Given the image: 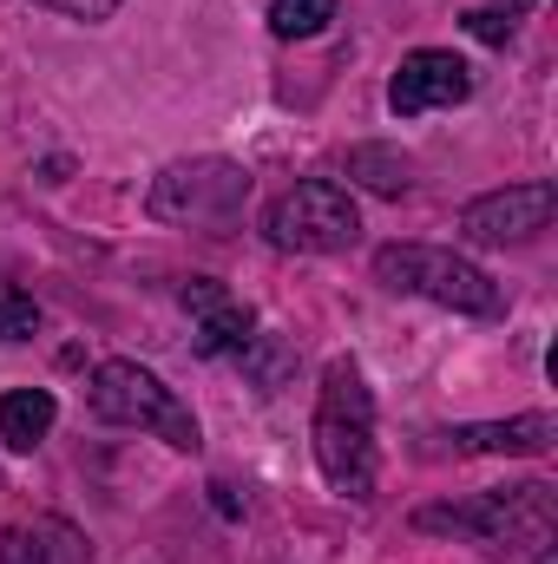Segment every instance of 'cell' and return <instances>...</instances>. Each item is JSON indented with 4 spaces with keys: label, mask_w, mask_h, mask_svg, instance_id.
<instances>
[{
    "label": "cell",
    "mask_w": 558,
    "mask_h": 564,
    "mask_svg": "<svg viewBox=\"0 0 558 564\" xmlns=\"http://www.w3.org/2000/svg\"><path fill=\"white\" fill-rule=\"evenodd\" d=\"M315 466L335 492L368 499L375 492V394L362 388L355 361H329L322 401H315Z\"/></svg>",
    "instance_id": "cell-1"
},
{
    "label": "cell",
    "mask_w": 558,
    "mask_h": 564,
    "mask_svg": "<svg viewBox=\"0 0 558 564\" xmlns=\"http://www.w3.org/2000/svg\"><path fill=\"white\" fill-rule=\"evenodd\" d=\"M552 486L526 479V486H500L480 492L466 506H427L415 525L420 532H447V539H473L493 552H546L552 545Z\"/></svg>",
    "instance_id": "cell-2"
},
{
    "label": "cell",
    "mask_w": 558,
    "mask_h": 564,
    "mask_svg": "<svg viewBox=\"0 0 558 564\" xmlns=\"http://www.w3.org/2000/svg\"><path fill=\"white\" fill-rule=\"evenodd\" d=\"M375 276L401 295H427L440 308H460V315H500V282L486 276L480 263L453 257V250H427V243H388L375 250Z\"/></svg>",
    "instance_id": "cell-3"
},
{
    "label": "cell",
    "mask_w": 558,
    "mask_h": 564,
    "mask_svg": "<svg viewBox=\"0 0 558 564\" xmlns=\"http://www.w3.org/2000/svg\"><path fill=\"white\" fill-rule=\"evenodd\" d=\"M86 401H93V414L112 426H151L164 446H178V453H197V421H191V408L151 375L139 361H106L99 375H93V388H86Z\"/></svg>",
    "instance_id": "cell-4"
},
{
    "label": "cell",
    "mask_w": 558,
    "mask_h": 564,
    "mask_svg": "<svg viewBox=\"0 0 558 564\" xmlns=\"http://www.w3.org/2000/svg\"><path fill=\"white\" fill-rule=\"evenodd\" d=\"M270 243L296 250V257H329V250H348L362 237V210L355 197L335 184V177H302L296 191H282L264 217Z\"/></svg>",
    "instance_id": "cell-5"
},
{
    "label": "cell",
    "mask_w": 558,
    "mask_h": 564,
    "mask_svg": "<svg viewBox=\"0 0 558 564\" xmlns=\"http://www.w3.org/2000/svg\"><path fill=\"white\" fill-rule=\"evenodd\" d=\"M244 197H250V171L244 164H230V158H191V164H171V171L151 177L144 210L158 224H224Z\"/></svg>",
    "instance_id": "cell-6"
},
{
    "label": "cell",
    "mask_w": 558,
    "mask_h": 564,
    "mask_svg": "<svg viewBox=\"0 0 558 564\" xmlns=\"http://www.w3.org/2000/svg\"><path fill=\"white\" fill-rule=\"evenodd\" d=\"M558 210V191L552 184H506L493 197H473L460 210V237L466 243H526L552 224Z\"/></svg>",
    "instance_id": "cell-7"
},
{
    "label": "cell",
    "mask_w": 558,
    "mask_h": 564,
    "mask_svg": "<svg viewBox=\"0 0 558 564\" xmlns=\"http://www.w3.org/2000/svg\"><path fill=\"white\" fill-rule=\"evenodd\" d=\"M473 99V66L460 53H440V46H420L395 66L388 79V106L401 119H420V112H440V106H460Z\"/></svg>",
    "instance_id": "cell-8"
},
{
    "label": "cell",
    "mask_w": 558,
    "mask_h": 564,
    "mask_svg": "<svg viewBox=\"0 0 558 564\" xmlns=\"http://www.w3.org/2000/svg\"><path fill=\"white\" fill-rule=\"evenodd\" d=\"M178 302L197 315V355H204V361H217V355H244V348L257 341V335H250V328H257V315H250L224 282L191 276L184 289H178Z\"/></svg>",
    "instance_id": "cell-9"
},
{
    "label": "cell",
    "mask_w": 558,
    "mask_h": 564,
    "mask_svg": "<svg viewBox=\"0 0 558 564\" xmlns=\"http://www.w3.org/2000/svg\"><path fill=\"white\" fill-rule=\"evenodd\" d=\"M558 440L552 414H519V421H486V426H460L453 446L460 453H546Z\"/></svg>",
    "instance_id": "cell-10"
},
{
    "label": "cell",
    "mask_w": 558,
    "mask_h": 564,
    "mask_svg": "<svg viewBox=\"0 0 558 564\" xmlns=\"http://www.w3.org/2000/svg\"><path fill=\"white\" fill-rule=\"evenodd\" d=\"M53 394L46 388H13L7 401H0V440L13 446V453H33L46 433H53Z\"/></svg>",
    "instance_id": "cell-11"
},
{
    "label": "cell",
    "mask_w": 558,
    "mask_h": 564,
    "mask_svg": "<svg viewBox=\"0 0 558 564\" xmlns=\"http://www.w3.org/2000/svg\"><path fill=\"white\" fill-rule=\"evenodd\" d=\"M348 177H362V184L382 191V197H401V191H408V158L388 151V144H355V151H348Z\"/></svg>",
    "instance_id": "cell-12"
},
{
    "label": "cell",
    "mask_w": 558,
    "mask_h": 564,
    "mask_svg": "<svg viewBox=\"0 0 558 564\" xmlns=\"http://www.w3.org/2000/svg\"><path fill=\"white\" fill-rule=\"evenodd\" d=\"M329 20H335V0H270V26L282 40H315L329 33Z\"/></svg>",
    "instance_id": "cell-13"
},
{
    "label": "cell",
    "mask_w": 558,
    "mask_h": 564,
    "mask_svg": "<svg viewBox=\"0 0 558 564\" xmlns=\"http://www.w3.org/2000/svg\"><path fill=\"white\" fill-rule=\"evenodd\" d=\"M40 328V302L20 295L13 282H0V341H26Z\"/></svg>",
    "instance_id": "cell-14"
},
{
    "label": "cell",
    "mask_w": 558,
    "mask_h": 564,
    "mask_svg": "<svg viewBox=\"0 0 558 564\" xmlns=\"http://www.w3.org/2000/svg\"><path fill=\"white\" fill-rule=\"evenodd\" d=\"M0 564H46V539L26 532V525H7L0 532Z\"/></svg>",
    "instance_id": "cell-15"
},
{
    "label": "cell",
    "mask_w": 558,
    "mask_h": 564,
    "mask_svg": "<svg viewBox=\"0 0 558 564\" xmlns=\"http://www.w3.org/2000/svg\"><path fill=\"white\" fill-rule=\"evenodd\" d=\"M466 33L486 40V46H506V40H513V20H506L500 7H473V13H466Z\"/></svg>",
    "instance_id": "cell-16"
},
{
    "label": "cell",
    "mask_w": 558,
    "mask_h": 564,
    "mask_svg": "<svg viewBox=\"0 0 558 564\" xmlns=\"http://www.w3.org/2000/svg\"><path fill=\"white\" fill-rule=\"evenodd\" d=\"M40 7H53L66 20H112L119 13V0H40Z\"/></svg>",
    "instance_id": "cell-17"
},
{
    "label": "cell",
    "mask_w": 558,
    "mask_h": 564,
    "mask_svg": "<svg viewBox=\"0 0 558 564\" xmlns=\"http://www.w3.org/2000/svg\"><path fill=\"white\" fill-rule=\"evenodd\" d=\"M539 564H552V552H539Z\"/></svg>",
    "instance_id": "cell-18"
}]
</instances>
